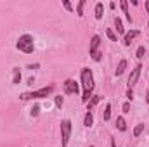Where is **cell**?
Instances as JSON below:
<instances>
[{
    "instance_id": "6",
    "label": "cell",
    "mask_w": 149,
    "mask_h": 147,
    "mask_svg": "<svg viewBox=\"0 0 149 147\" xmlns=\"http://www.w3.org/2000/svg\"><path fill=\"white\" fill-rule=\"evenodd\" d=\"M64 92L66 94H78V83L74 80H66L64 81Z\"/></svg>"
},
{
    "instance_id": "16",
    "label": "cell",
    "mask_w": 149,
    "mask_h": 147,
    "mask_svg": "<svg viewBox=\"0 0 149 147\" xmlns=\"http://www.w3.org/2000/svg\"><path fill=\"white\" fill-rule=\"evenodd\" d=\"M97 102H99V95H94V97L90 99V102H88V109H92V107H94Z\"/></svg>"
},
{
    "instance_id": "8",
    "label": "cell",
    "mask_w": 149,
    "mask_h": 147,
    "mask_svg": "<svg viewBox=\"0 0 149 147\" xmlns=\"http://www.w3.org/2000/svg\"><path fill=\"white\" fill-rule=\"evenodd\" d=\"M137 37H139V31H137V30H134V31L127 33V35H125V45H130V43H132V40H134V38H137Z\"/></svg>"
},
{
    "instance_id": "24",
    "label": "cell",
    "mask_w": 149,
    "mask_h": 147,
    "mask_svg": "<svg viewBox=\"0 0 149 147\" xmlns=\"http://www.w3.org/2000/svg\"><path fill=\"white\" fill-rule=\"evenodd\" d=\"M38 111H40V107H38V106H35V107L31 109V114H33V116H37V114H38Z\"/></svg>"
},
{
    "instance_id": "4",
    "label": "cell",
    "mask_w": 149,
    "mask_h": 147,
    "mask_svg": "<svg viewBox=\"0 0 149 147\" xmlns=\"http://www.w3.org/2000/svg\"><path fill=\"white\" fill-rule=\"evenodd\" d=\"M61 133H63V147H66L68 140H70V135H71V121L70 119H64L61 123Z\"/></svg>"
},
{
    "instance_id": "11",
    "label": "cell",
    "mask_w": 149,
    "mask_h": 147,
    "mask_svg": "<svg viewBox=\"0 0 149 147\" xmlns=\"http://www.w3.org/2000/svg\"><path fill=\"white\" fill-rule=\"evenodd\" d=\"M83 123H85V126H88V128L92 126V123H94V118H92V112H90V111L85 114V121H83Z\"/></svg>"
},
{
    "instance_id": "12",
    "label": "cell",
    "mask_w": 149,
    "mask_h": 147,
    "mask_svg": "<svg viewBox=\"0 0 149 147\" xmlns=\"http://www.w3.org/2000/svg\"><path fill=\"white\" fill-rule=\"evenodd\" d=\"M102 12H104L102 3H97V5H95V17H97V19H101V17H102Z\"/></svg>"
},
{
    "instance_id": "14",
    "label": "cell",
    "mask_w": 149,
    "mask_h": 147,
    "mask_svg": "<svg viewBox=\"0 0 149 147\" xmlns=\"http://www.w3.org/2000/svg\"><path fill=\"white\" fill-rule=\"evenodd\" d=\"M121 9H123V12L127 14L128 21H130V12H128V3H127V0H121Z\"/></svg>"
},
{
    "instance_id": "1",
    "label": "cell",
    "mask_w": 149,
    "mask_h": 147,
    "mask_svg": "<svg viewBox=\"0 0 149 147\" xmlns=\"http://www.w3.org/2000/svg\"><path fill=\"white\" fill-rule=\"evenodd\" d=\"M81 87H83V102H88V99L92 97V90H94V74L90 69L83 68L81 69Z\"/></svg>"
},
{
    "instance_id": "22",
    "label": "cell",
    "mask_w": 149,
    "mask_h": 147,
    "mask_svg": "<svg viewBox=\"0 0 149 147\" xmlns=\"http://www.w3.org/2000/svg\"><path fill=\"white\" fill-rule=\"evenodd\" d=\"M63 5H64V7H66V9H68V10H70V12H71V10H73V7H71V3H70V2H68V0H64V2H63Z\"/></svg>"
},
{
    "instance_id": "27",
    "label": "cell",
    "mask_w": 149,
    "mask_h": 147,
    "mask_svg": "<svg viewBox=\"0 0 149 147\" xmlns=\"http://www.w3.org/2000/svg\"><path fill=\"white\" fill-rule=\"evenodd\" d=\"M146 101H148V102H149V90H148V97H146Z\"/></svg>"
},
{
    "instance_id": "10",
    "label": "cell",
    "mask_w": 149,
    "mask_h": 147,
    "mask_svg": "<svg viewBox=\"0 0 149 147\" xmlns=\"http://www.w3.org/2000/svg\"><path fill=\"white\" fill-rule=\"evenodd\" d=\"M114 26H116V31H118V33H123V31H125V28H123L120 17H114Z\"/></svg>"
},
{
    "instance_id": "20",
    "label": "cell",
    "mask_w": 149,
    "mask_h": 147,
    "mask_svg": "<svg viewBox=\"0 0 149 147\" xmlns=\"http://www.w3.org/2000/svg\"><path fill=\"white\" fill-rule=\"evenodd\" d=\"M144 54H146V49H144V47H139V49H137V57L141 59V57H144Z\"/></svg>"
},
{
    "instance_id": "17",
    "label": "cell",
    "mask_w": 149,
    "mask_h": 147,
    "mask_svg": "<svg viewBox=\"0 0 149 147\" xmlns=\"http://www.w3.org/2000/svg\"><path fill=\"white\" fill-rule=\"evenodd\" d=\"M19 80H21V73H19V69L16 68V69H14V80H12V83H19Z\"/></svg>"
},
{
    "instance_id": "18",
    "label": "cell",
    "mask_w": 149,
    "mask_h": 147,
    "mask_svg": "<svg viewBox=\"0 0 149 147\" xmlns=\"http://www.w3.org/2000/svg\"><path fill=\"white\" fill-rule=\"evenodd\" d=\"M83 5H85V0H81V2L78 3V9H76V12H78V16H80V17L83 16Z\"/></svg>"
},
{
    "instance_id": "23",
    "label": "cell",
    "mask_w": 149,
    "mask_h": 147,
    "mask_svg": "<svg viewBox=\"0 0 149 147\" xmlns=\"http://www.w3.org/2000/svg\"><path fill=\"white\" fill-rule=\"evenodd\" d=\"M56 106H57V107L63 106V97H56Z\"/></svg>"
},
{
    "instance_id": "15",
    "label": "cell",
    "mask_w": 149,
    "mask_h": 147,
    "mask_svg": "<svg viewBox=\"0 0 149 147\" xmlns=\"http://www.w3.org/2000/svg\"><path fill=\"white\" fill-rule=\"evenodd\" d=\"M109 118H111V104L106 106V111H104V121H108Z\"/></svg>"
},
{
    "instance_id": "19",
    "label": "cell",
    "mask_w": 149,
    "mask_h": 147,
    "mask_svg": "<svg viewBox=\"0 0 149 147\" xmlns=\"http://www.w3.org/2000/svg\"><path fill=\"white\" fill-rule=\"evenodd\" d=\"M142 130H144V125H137V126H135V130H134V135H135V137H139V135L142 133Z\"/></svg>"
},
{
    "instance_id": "9",
    "label": "cell",
    "mask_w": 149,
    "mask_h": 147,
    "mask_svg": "<svg viewBox=\"0 0 149 147\" xmlns=\"http://www.w3.org/2000/svg\"><path fill=\"white\" fill-rule=\"evenodd\" d=\"M125 68H127V61H120V64H118V68H116V76L123 74V71H125Z\"/></svg>"
},
{
    "instance_id": "13",
    "label": "cell",
    "mask_w": 149,
    "mask_h": 147,
    "mask_svg": "<svg viewBox=\"0 0 149 147\" xmlns=\"http://www.w3.org/2000/svg\"><path fill=\"white\" fill-rule=\"evenodd\" d=\"M116 125H118V130H121V132L127 130V123H125L123 118H118V119H116Z\"/></svg>"
},
{
    "instance_id": "2",
    "label": "cell",
    "mask_w": 149,
    "mask_h": 147,
    "mask_svg": "<svg viewBox=\"0 0 149 147\" xmlns=\"http://www.w3.org/2000/svg\"><path fill=\"white\" fill-rule=\"evenodd\" d=\"M17 49L24 54H31L33 52V37L30 35H23L17 40Z\"/></svg>"
},
{
    "instance_id": "5",
    "label": "cell",
    "mask_w": 149,
    "mask_h": 147,
    "mask_svg": "<svg viewBox=\"0 0 149 147\" xmlns=\"http://www.w3.org/2000/svg\"><path fill=\"white\" fill-rule=\"evenodd\" d=\"M99 43H101V38L99 37H92V42H90V55H92L94 61H101V55H102V54L97 52Z\"/></svg>"
},
{
    "instance_id": "25",
    "label": "cell",
    "mask_w": 149,
    "mask_h": 147,
    "mask_svg": "<svg viewBox=\"0 0 149 147\" xmlns=\"http://www.w3.org/2000/svg\"><path fill=\"white\" fill-rule=\"evenodd\" d=\"M128 109H130V104H128V102H127V104H123V111H125V112H128Z\"/></svg>"
},
{
    "instance_id": "3",
    "label": "cell",
    "mask_w": 149,
    "mask_h": 147,
    "mask_svg": "<svg viewBox=\"0 0 149 147\" xmlns=\"http://www.w3.org/2000/svg\"><path fill=\"white\" fill-rule=\"evenodd\" d=\"M50 92H52V87H45V88H40V90H37V92L23 94L21 99H23V101H28V99H40V97H47Z\"/></svg>"
},
{
    "instance_id": "26",
    "label": "cell",
    "mask_w": 149,
    "mask_h": 147,
    "mask_svg": "<svg viewBox=\"0 0 149 147\" xmlns=\"http://www.w3.org/2000/svg\"><path fill=\"white\" fill-rule=\"evenodd\" d=\"M146 9H148V12H149V2H146Z\"/></svg>"
},
{
    "instance_id": "28",
    "label": "cell",
    "mask_w": 149,
    "mask_h": 147,
    "mask_svg": "<svg viewBox=\"0 0 149 147\" xmlns=\"http://www.w3.org/2000/svg\"><path fill=\"white\" fill-rule=\"evenodd\" d=\"M90 147H94V146H90Z\"/></svg>"
},
{
    "instance_id": "21",
    "label": "cell",
    "mask_w": 149,
    "mask_h": 147,
    "mask_svg": "<svg viewBox=\"0 0 149 147\" xmlns=\"http://www.w3.org/2000/svg\"><path fill=\"white\" fill-rule=\"evenodd\" d=\"M106 35H108V38H109V40H113V42H116V35L113 33L111 30H106Z\"/></svg>"
},
{
    "instance_id": "7",
    "label": "cell",
    "mask_w": 149,
    "mask_h": 147,
    "mask_svg": "<svg viewBox=\"0 0 149 147\" xmlns=\"http://www.w3.org/2000/svg\"><path fill=\"white\" fill-rule=\"evenodd\" d=\"M139 74H141V66H137V68L132 71L130 78H128V87H130V88H132V87L137 83V80H139Z\"/></svg>"
}]
</instances>
